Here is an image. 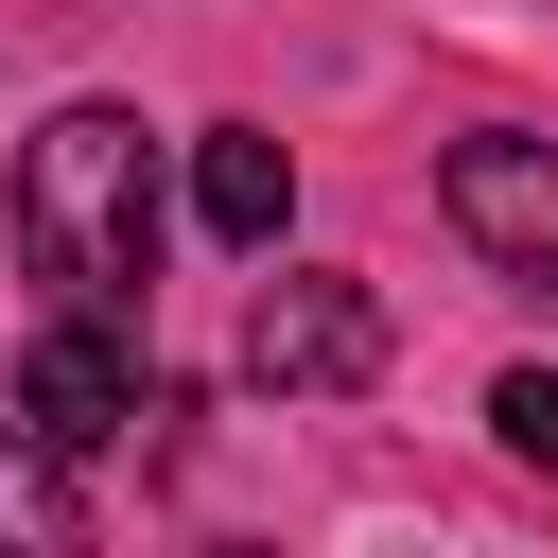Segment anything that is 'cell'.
I'll use <instances>...</instances> for the list:
<instances>
[{
  "mask_svg": "<svg viewBox=\"0 0 558 558\" xmlns=\"http://www.w3.org/2000/svg\"><path fill=\"white\" fill-rule=\"evenodd\" d=\"M17 262L70 314H140V279H157V140L122 105H52L35 122V157H17Z\"/></svg>",
  "mask_w": 558,
  "mask_h": 558,
  "instance_id": "1",
  "label": "cell"
},
{
  "mask_svg": "<svg viewBox=\"0 0 558 558\" xmlns=\"http://www.w3.org/2000/svg\"><path fill=\"white\" fill-rule=\"evenodd\" d=\"M453 244L471 262H506L523 296H558V140H523V122H488V140H453Z\"/></svg>",
  "mask_w": 558,
  "mask_h": 558,
  "instance_id": "2",
  "label": "cell"
},
{
  "mask_svg": "<svg viewBox=\"0 0 558 558\" xmlns=\"http://www.w3.org/2000/svg\"><path fill=\"white\" fill-rule=\"evenodd\" d=\"M244 366H262L279 401H349V384L384 366V296H366V279H262V296H244Z\"/></svg>",
  "mask_w": 558,
  "mask_h": 558,
  "instance_id": "3",
  "label": "cell"
},
{
  "mask_svg": "<svg viewBox=\"0 0 558 558\" xmlns=\"http://www.w3.org/2000/svg\"><path fill=\"white\" fill-rule=\"evenodd\" d=\"M140 418V349L105 331V314H52L35 349H17V436H52V453H105Z\"/></svg>",
  "mask_w": 558,
  "mask_h": 558,
  "instance_id": "4",
  "label": "cell"
},
{
  "mask_svg": "<svg viewBox=\"0 0 558 558\" xmlns=\"http://www.w3.org/2000/svg\"><path fill=\"white\" fill-rule=\"evenodd\" d=\"M192 209H209L227 244H279V209H296V157H279L262 122H209V157H192Z\"/></svg>",
  "mask_w": 558,
  "mask_h": 558,
  "instance_id": "5",
  "label": "cell"
},
{
  "mask_svg": "<svg viewBox=\"0 0 558 558\" xmlns=\"http://www.w3.org/2000/svg\"><path fill=\"white\" fill-rule=\"evenodd\" d=\"M0 541H87V506H70V471H52V436H0Z\"/></svg>",
  "mask_w": 558,
  "mask_h": 558,
  "instance_id": "6",
  "label": "cell"
},
{
  "mask_svg": "<svg viewBox=\"0 0 558 558\" xmlns=\"http://www.w3.org/2000/svg\"><path fill=\"white\" fill-rule=\"evenodd\" d=\"M488 418H506V453H523V471H558V366H506V384H488Z\"/></svg>",
  "mask_w": 558,
  "mask_h": 558,
  "instance_id": "7",
  "label": "cell"
}]
</instances>
